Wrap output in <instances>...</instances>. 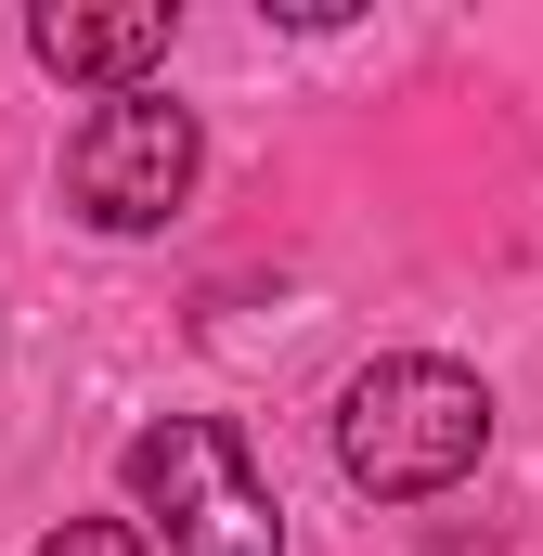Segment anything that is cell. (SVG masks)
<instances>
[{
  "label": "cell",
  "mask_w": 543,
  "mask_h": 556,
  "mask_svg": "<svg viewBox=\"0 0 543 556\" xmlns=\"http://www.w3.org/2000/svg\"><path fill=\"white\" fill-rule=\"evenodd\" d=\"M39 556H142V531H130V518H65Z\"/></svg>",
  "instance_id": "obj_5"
},
{
  "label": "cell",
  "mask_w": 543,
  "mask_h": 556,
  "mask_svg": "<svg viewBox=\"0 0 543 556\" xmlns=\"http://www.w3.org/2000/svg\"><path fill=\"white\" fill-rule=\"evenodd\" d=\"M26 52H39L52 78L155 91V65H168V0H117V13H91V0H52V13H26Z\"/></svg>",
  "instance_id": "obj_4"
},
{
  "label": "cell",
  "mask_w": 543,
  "mask_h": 556,
  "mask_svg": "<svg viewBox=\"0 0 543 556\" xmlns=\"http://www.w3.org/2000/svg\"><path fill=\"white\" fill-rule=\"evenodd\" d=\"M194 168H207V142H194V117L168 91H104L78 117V142H65V207L91 233H168Z\"/></svg>",
  "instance_id": "obj_3"
},
{
  "label": "cell",
  "mask_w": 543,
  "mask_h": 556,
  "mask_svg": "<svg viewBox=\"0 0 543 556\" xmlns=\"http://www.w3.org/2000/svg\"><path fill=\"white\" fill-rule=\"evenodd\" d=\"M479 453H492V389H479L466 363L389 350V363H363L350 402H337V466H350L376 505H427V492H453Z\"/></svg>",
  "instance_id": "obj_1"
},
{
  "label": "cell",
  "mask_w": 543,
  "mask_h": 556,
  "mask_svg": "<svg viewBox=\"0 0 543 556\" xmlns=\"http://www.w3.org/2000/svg\"><path fill=\"white\" fill-rule=\"evenodd\" d=\"M130 492L155 505L168 556H285V505L220 415H155L130 440Z\"/></svg>",
  "instance_id": "obj_2"
}]
</instances>
